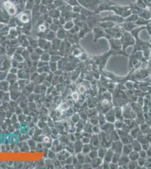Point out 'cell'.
<instances>
[{
    "instance_id": "cell-1",
    "label": "cell",
    "mask_w": 151,
    "mask_h": 169,
    "mask_svg": "<svg viewBox=\"0 0 151 169\" xmlns=\"http://www.w3.org/2000/svg\"><path fill=\"white\" fill-rule=\"evenodd\" d=\"M80 4L85 7L88 10H94L97 9L99 5L106 1H100V0H77Z\"/></svg>"
},
{
    "instance_id": "cell-2",
    "label": "cell",
    "mask_w": 151,
    "mask_h": 169,
    "mask_svg": "<svg viewBox=\"0 0 151 169\" xmlns=\"http://www.w3.org/2000/svg\"><path fill=\"white\" fill-rule=\"evenodd\" d=\"M121 42L123 45V50H124L127 46L130 45H134L135 43V40L134 37L131 34L128 32H125L121 37Z\"/></svg>"
},
{
    "instance_id": "cell-3",
    "label": "cell",
    "mask_w": 151,
    "mask_h": 169,
    "mask_svg": "<svg viewBox=\"0 0 151 169\" xmlns=\"http://www.w3.org/2000/svg\"><path fill=\"white\" fill-rule=\"evenodd\" d=\"M92 31H93L94 34V41L95 42L97 41L99 38L102 37H106L108 38V39H110V38H112V37L110 35H109V34L106 32L105 30L101 27H99L96 26L92 28Z\"/></svg>"
},
{
    "instance_id": "cell-4",
    "label": "cell",
    "mask_w": 151,
    "mask_h": 169,
    "mask_svg": "<svg viewBox=\"0 0 151 169\" xmlns=\"http://www.w3.org/2000/svg\"><path fill=\"white\" fill-rule=\"evenodd\" d=\"M106 21L113 22L116 24H121L125 22V18L118 15H109L107 17L101 18L100 19V22Z\"/></svg>"
},
{
    "instance_id": "cell-5",
    "label": "cell",
    "mask_w": 151,
    "mask_h": 169,
    "mask_svg": "<svg viewBox=\"0 0 151 169\" xmlns=\"http://www.w3.org/2000/svg\"><path fill=\"white\" fill-rule=\"evenodd\" d=\"M100 18L101 17H100L99 15L95 14L93 15H90V16L87 17L86 19V24L89 28L92 29L96 26L98 23L100 22Z\"/></svg>"
},
{
    "instance_id": "cell-6",
    "label": "cell",
    "mask_w": 151,
    "mask_h": 169,
    "mask_svg": "<svg viewBox=\"0 0 151 169\" xmlns=\"http://www.w3.org/2000/svg\"><path fill=\"white\" fill-rule=\"evenodd\" d=\"M119 25L122 27L127 32H130L131 30L138 27L135 23V22H123Z\"/></svg>"
},
{
    "instance_id": "cell-7",
    "label": "cell",
    "mask_w": 151,
    "mask_h": 169,
    "mask_svg": "<svg viewBox=\"0 0 151 169\" xmlns=\"http://www.w3.org/2000/svg\"><path fill=\"white\" fill-rule=\"evenodd\" d=\"M116 23L111 21H106V22H100L98 23V24L96 25V26L99 27H101L104 29H110L113 28V27L116 26Z\"/></svg>"
},
{
    "instance_id": "cell-8",
    "label": "cell",
    "mask_w": 151,
    "mask_h": 169,
    "mask_svg": "<svg viewBox=\"0 0 151 169\" xmlns=\"http://www.w3.org/2000/svg\"><path fill=\"white\" fill-rule=\"evenodd\" d=\"M110 44L111 45V47L113 49L116 50L117 49H119L121 47V40H119L118 38H110L109 39Z\"/></svg>"
},
{
    "instance_id": "cell-9",
    "label": "cell",
    "mask_w": 151,
    "mask_h": 169,
    "mask_svg": "<svg viewBox=\"0 0 151 169\" xmlns=\"http://www.w3.org/2000/svg\"><path fill=\"white\" fill-rule=\"evenodd\" d=\"M147 8H148V7H147ZM147 8L144 9H142V10L140 11V13H139L138 15L139 17H142L146 19L147 20H149L150 19H151V14L149 10L147 9Z\"/></svg>"
},
{
    "instance_id": "cell-10",
    "label": "cell",
    "mask_w": 151,
    "mask_h": 169,
    "mask_svg": "<svg viewBox=\"0 0 151 169\" xmlns=\"http://www.w3.org/2000/svg\"><path fill=\"white\" fill-rule=\"evenodd\" d=\"M150 20V19L149 20H147L144 18L139 17V18L138 19V20L135 22V23L136 24L138 27L139 26H146L147 24L149 23Z\"/></svg>"
},
{
    "instance_id": "cell-11",
    "label": "cell",
    "mask_w": 151,
    "mask_h": 169,
    "mask_svg": "<svg viewBox=\"0 0 151 169\" xmlns=\"http://www.w3.org/2000/svg\"><path fill=\"white\" fill-rule=\"evenodd\" d=\"M42 45V46L40 47L42 50H48L50 47L51 46V45L50 44V42L48 41H46L44 40H41L39 41V46H40Z\"/></svg>"
},
{
    "instance_id": "cell-12",
    "label": "cell",
    "mask_w": 151,
    "mask_h": 169,
    "mask_svg": "<svg viewBox=\"0 0 151 169\" xmlns=\"http://www.w3.org/2000/svg\"><path fill=\"white\" fill-rule=\"evenodd\" d=\"M139 18L138 14H131L129 17L125 18V22H135Z\"/></svg>"
},
{
    "instance_id": "cell-13",
    "label": "cell",
    "mask_w": 151,
    "mask_h": 169,
    "mask_svg": "<svg viewBox=\"0 0 151 169\" xmlns=\"http://www.w3.org/2000/svg\"><path fill=\"white\" fill-rule=\"evenodd\" d=\"M9 89V82L5 81H2L0 82V90L3 91H6Z\"/></svg>"
},
{
    "instance_id": "cell-14",
    "label": "cell",
    "mask_w": 151,
    "mask_h": 169,
    "mask_svg": "<svg viewBox=\"0 0 151 169\" xmlns=\"http://www.w3.org/2000/svg\"><path fill=\"white\" fill-rule=\"evenodd\" d=\"M17 77L16 75H15V74L11 73H10V74L7 76V81H8L7 82H10L11 81V83H15V81H16V80H17Z\"/></svg>"
},
{
    "instance_id": "cell-15",
    "label": "cell",
    "mask_w": 151,
    "mask_h": 169,
    "mask_svg": "<svg viewBox=\"0 0 151 169\" xmlns=\"http://www.w3.org/2000/svg\"><path fill=\"white\" fill-rule=\"evenodd\" d=\"M19 19L21 22L24 23H25L26 22H28L29 21V18L25 13H22V14H21L20 16Z\"/></svg>"
},
{
    "instance_id": "cell-16",
    "label": "cell",
    "mask_w": 151,
    "mask_h": 169,
    "mask_svg": "<svg viewBox=\"0 0 151 169\" xmlns=\"http://www.w3.org/2000/svg\"><path fill=\"white\" fill-rule=\"evenodd\" d=\"M136 3H137V5L139 7H140L141 9H144L147 8V6L146 4L145 3V2H144V1H143V0H137Z\"/></svg>"
},
{
    "instance_id": "cell-17",
    "label": "cell",
    "mask_w": 151,
    "mask_h": 169,
    "mask_svg": "<svg viewBox=\"0 0 151 169\" xmlns=\"http://www.w3.org/2000/svg\"><path fill=\"white\" fill-rule=\"evenodd\" d=\"M73 27H74V23H73V22L72 21H69L66 22V23H65L64 25V28L67 30H70Z\"/></svg>"
},
{
    "instance_id": "cell-18",
    "label": "cell",
    "mask_w": 151,
    "mask_h": 169,
    "mask_svg": "<svg viewBox=\"0 0 151 169\" xmlns=\"http://www.w3.org/2000/svg\"><path fill=\"white\" fill-rule=\"evenodd\" d=\"M49 68L52 72H54L57 70V64L56 62H51L49 65Z\"/></svg>"
},
{
    "instance_id": "cell-19",
    "label": "cell",
    "mask_w": 151,
    "mask_h": 169,
    "mask_svg": "<svg viewBox=\"0 0 151 169\" xmlns=\"http://www.w3.org/2000/svg\"><path fill=\"white\" fill-rule=\"evenodd\" d=\"M50 56L47 53H44L43 54L41 55V60L44 61H48L50 60Z\"/></svg>"
},
{
    "instance_id": "cell-20",
    "label": "cell",
    "mask_w": 151,
    "mask_h": 169,
    "mask_svg": "<svg viewBox=\"0 0 151 169\" xmlns=\"http://www.w3.org/2000/svg\"><path fill=\"white\" fill-rule=\"evenodd\" d=\"M30 57H31V58L33 60H36L37 59H38L40 58V55H38L36 53H33L32 54V55H30Z\"/></svg>"
},
{
    "instance_id": "cell-21",
    "label": "cell",
    "mask_w": 151,
    "mask_h": 169,
    "mask_svg": "<svg viewBox=\"0 0 151 169\" xmlns=\"http://www.w3.org/2000/svg\"><path fill=\"white\" fill-rule=\"evenodd\" d=\"M58 35L59 37V38H60L61 36H62V38H63L65 36V33L64 30H62V29H59L58 30Z\"/></svg>"
},
{
    "instance_id": "cell-22",
    "label": "cell",
    "mask_w": 151,
    "mask_h": 169,
    "mask_svg": "<svg viewBox=\"0 0 151 169\" xmlns=\"http://www.w3.org/2000/svg\"><path fill=\"white\" fill-rule=\"evenodd\" d=\"M73 11H74V12L78 14L79 13H80L81 11V9L80 8V7L75 6L74 7H73Z\"/></svg>"
},
{
    "instance_id": "cell-23",
    "label": "cell",
    "mask_w": 151,
    "mask_h": 169,
    "mask_svg": "<svg viewBox=\"0 0 151 169\" xmlns=\"http://www.w3.org/2000/svg\"><path fill=\"white\" fill-rule=\"evenodd\" d=\"M18 72V70L17 68H15L14 67L13 68H11L10 70V72L11 73H13V74H17Z\"/></svg>"
},
{
    "instance_id": "cell-24",
    "label": "cell",
    "mask_w": 151,
    "mask_h": 169,
    "mask_svg": "<svg viewBox=\"0 0 151 169\" xmlns=\"http://www.w3.org/2000/svg\"><path fill=\"white\" fill-rule=\"evenodd\" d=\"M146 29L148 30L149 34L151 36V26L149 23L146 25ZM150 41H151V40H150Z\"/></svg>"
},
{
    "instance_id": "cell-25",
    "label": "cell",
    "mask_w": 151,
    "mask_h": 169,
    "mask_svg": "<svg viewBox=\"0 0 151 169\" xmlns=\"http://www.w3.org/2000/svg\"><path fill=\"white\" fill-rule=\"evenodd\" d=\"M44 141L45 142V143H48L49 142H50V138L48 137V136H45L44 138Z\"/></svg>"
},
{
    "instance_id": "cell-26",
    "label": "cell",
    "mask_w": 151,
    "mask_h": 169,
    "mask_svg": "<svg viewBox=\"0 0 151 169\" xmlns=\"http://www.w3.org/2000/svg\"><path fill=\"white\" fill-rule=\"evenodd\" d=\"M143 1H144V2H145V3L146 4L147 6V5H148L149 3L151 2V0H143Z\"/></svg>"
},
{
    "instance_id": "cell-27",
    "label": "cell",
    "mask_w": 151,
    "mask_h": 169,
    "mask_svg": "<svg viewBox=\"0 0 151 169\" xmlns=\"http://www.w3.org/2000/svg\"><path fill=\"white\" fill-rule=\"evenodd\" d=\"M149 24H150V26H151V19H150V22H149Z\"/></svg>"
}]
</instances>
